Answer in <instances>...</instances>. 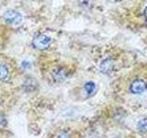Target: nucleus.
I'll list each match as a JSON object with an SVG mask.
<instances>
[{
	"mask_svg": "<svg viewBox=\"0 0 147 138\" xmlns=\"http://www.w3.org/2000/svg\"><path fill=\"white\" fill-rule=\"evenodd\" d=\"M146 89H147V85L144 80L136 79L133 81L132 84L131 85L130 90L133 94H141L142 92H144Z\"/></svg>",
	"mask_w": 147,
	"mask_h": 138,
	"instance_id": "obj_3",
	"label": "nucleus"
},
{
	"mask_svg": "<svg viewBox=\"0 0 147 138\" xmlns=\"http://www.w3.org/2000/svg\"><path fill=\"white\" fill-rule=\"evenodd\" d=\"M53 76L56 80H63L66 77V74L64 69H55L53 72Z\"/></svg>",
	"mask_w": 147,
	"mask_h": 138,
	"instance_id": "obj_5",
	"label": "nucleus"
},
{
	"mask_svg": "<svg viewBox=\"0 0 147 138\" xmlns=\"http://www.w3.org/2000/svg\"><path fill=\"white\" fill-rule=\"evenodd\" d=\"M52 39L46 34H39L33 41V45L38 49H45L51 44Z\"/></svg>",
	"mask_w": 147,
	"mask_h": 138,
	"instance_id": "obj_2",
	"label": "nucleus"
},
{
	"mask_svg": "<svg viewBox=\"0 0 147 138\" xmlns=\"http://www.w3.org/2000/svg\"><path fill=\"white\" fill-rule=\"evenodd\" d=\"M137 128L139 129L141 132H146L147 131V119L144 118L140 120L137 123Z\"/></svg>",
	"mask_w": 147,
	"mask_h": 138,
	"instance_id": "obj_8",
	"label": "nucleus"
},
{
	"mask_svg": "<svg viewBox=\"0 0 147 138\" xmlns=\"http://www.w3.org/2000/svg\"><path fill=\"white\" fill-rule=\"evenodd\" d=\"M3 122H4V117H3V115L0 113V126L2 125Z\"/></svg>",
	"mask_w": 147,
	"mask_h": 138,
	"instance_id": "obj_10",
	"label": "nucleus"
},
{
	"mask_svg": "<svg viewBox=\"0 0 147 138\" xmlns=\"http://www.w3.org/2000/svg\"><path fill=\"white\" fill-rule=\"evenodd\" d=\"M3 17L4 20L8 24H10L14 27L20 25L23 20V17L21 15V13H20L17 10H14V9H7V11H5Z\"/></svg>",
	"mask_w": 147,
	"mask_h": 138,
	"instance_id": "obj_1",
	"label": "nucleus"
},
{
	"mask_svg": "<svg viewBox=\"0 0 147 138\" xmlns=\"http://www.w3.org/2000/svg\"><path fill=\"white\" fill-rule=\"evenodd\" d=\"M112 67H113V63L110 59L104 60V61L100 64V70H101V72H103L105 74H107L109 71H111Z\"/></svg>",
	"mask_w": 147,
	"mask_h": 138,
	"instance_id": "obj_4",
	"label": "nucleus"
},
{
	"mask_svg": "<svg viewBox=\"0 0 147 138\" xmlns=\"http://www.w3.org/2000/svg\"><path fill=\"white\" fill-rule=\"evenodd\" d=\"M58 138H70V135H69V133L67 132H62L58 135Z\"/></svg>",
	"mask_w": 147,
	"mask_h": 138,
	"instance_id": "obj_9",
	"label": "nucleus"
},
{
	"mask_svg": "<svg viewBox=\"0 0 147 138\" xmlns=\"http://www.w3.org/2000/svg\"><path fill=\"white\" fill-rule=\"evenodd\" d=\"M9 76V70L7 66L0 64V81L6 80Z\"/></svg>",
	"mask_w": 147,
	"mask_h": 138,
	"instance_id": "obj_6",
	"label": "nucleus"
},
{
	"mask_svg": "<svg viewBox=\"0 0 147 138\" xmlns=\"http://www.w3.org/2000/svg\"><path fill=\"white\" fill-rule=\"evenodd\" d=\"M144 15H145V18H146V20H147V7L145 8V11H144Z\"/></svg>",
	"mask_w": 147,
	"mask_h": 138,
	"instance_id": "obj_11",
	"label": "nucleus"
},
{
	"mask_svg": "<svg viewBox=\"0 0 147 138\" xmlns=\"http://www.w3.org/2000/svg\"><path fill=\"white\" fill-rule=\"evenodd\" d=\"M84 89L86 92V94H88L89 96H91L96 91V84L94 82H92V81L86 82L85 84V86H84Z\"/></svg>",
	"mask_w": 147,
	"mask_h": 138,
	"instance_id": "obj_7",
	"label": "nucleus"
}]
</instances>
